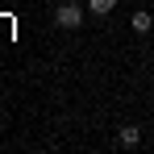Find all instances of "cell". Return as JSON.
I'll return each instance as SVG.
<instances>
[{
	"label": "cell",
	"instance_id": "1",
	"mask_svg": "<svg viewBox=\"0 0 154 154\" xmlns=\"http://www.w3.org/2000/svg\"><path fill=\"white\" fill-rule=\"evenodd\" d=\"M83 13H88V8H83L79 0H63V4L54 8V25H63V29H79V25H83Z\"/></svg>",
	"mask_w": 154,
	"mask_h": 154
},
{
	"label": "cell",
	"instance_id": "2",
	"mask_svg": "<svg viewBox=\"0 0 154 154\" xmlns=\"http://www.w3.org/2000/svg\"><path fill=\"white\" fill-rule=\"evenodd\" d=\"M117 142H121V146H137V142H142V129H137V125H125L121 133H117Z\"/></svg>",
	"mask_w": 154,
	"mask_h": 154
},
{
	"label": "cell",
	"instance_id": "3",
	"mask_svg": "<svg viewBox=\"0 0 154 154\" xmlns=\"http://www.w3.org/2000/svg\"><path fill=\"white\" fill-rule=\"evenodd\" d=\"M117 8V0H88V13H96V17H108Z\"/></svg>",
	"mask_w": 154,
	"mask_h": 154
},
{
	"label": "cell",
	"instance_id": "4",
	"mask_svg": "<svg viewBox=\"0 0 154 154\" xmlns=\"http://www.w3.org/2000/svg\"><path fill=\"white\" fill-rule=\"evenodd\" d=\"M129 25H133V33H150L154 21H150V13H133V21H129Z\"/></svg>",
	"mask_w": 154,
	"mask_h": 154
}]
</instances>
